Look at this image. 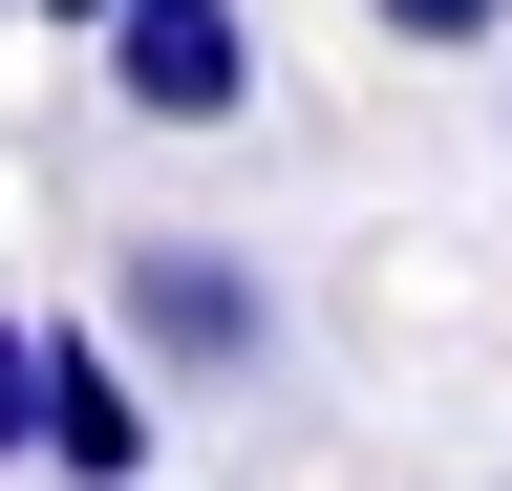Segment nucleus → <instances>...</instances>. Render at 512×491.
<instances>
[{"label":"nucleus","instance_id":"20e7f679","mask_svg":"<svg viewBox=\"0 0 512 491\" xmlns=\"http://www.w3.org/2000/svg\"><path fill=\"white\" fill-rule=\"evenodd\" d=\"M384 43H512V0H363Z\"/></svg>","mask_w":512,"mask_h":491},{"label":"nucleus","instance_id":"423d86ee","mask_svg":"<svg viewBox=\"0 0 512 491\" xmlns=\"http://www.w3.org/2000/svg\"><path fill=\"white\" fill-rule=\"evenodd\" d=\"M22 22H64V43H107V22H128V0H22Z\"/></svg>","mask_w":512,"mask_h":491},{"label":"nucleus","instance_id":"f257e3e1","mask_svg":"<svg viewBox=\"0 0 512 491\" xmlns=\"http://www.w3.org/2000/svg\"><path fill=\"white\" fill-rule=\"evenodd\" d=\"M107 321L150 342V385H256V363H278V299H256V257H214V235H128Z\"/></svg>","mask_w":512,"mask_h":491},{"label":"nucleus","instance_id":"39448f33","mask_svg":"<svg viewBox=\"0 0 512 491\" xmlns=\"http://www.w3.org/2000/svg\"><path fill=\"white\" fill-rule=\"evenodd\" d=\"M0 449H43V321H0Z\"/></svg>","mask_w":512,"mask_h":491},{"label":"nucleus","instance_id":"7ed1b4c3","mask_svg":"<svg viewBox=\"0 0 512 491\" xmlns=\"http://www.w3.org/2000/svg\"><path fill=\"white\" fill-rule=\"evenodd\" d=\"M43 470L64 491H150V342L128 321H43Z\"/></svg>","mask_w":512,"mask_h":491},{"label":"nucleus","instance_id":"f03ea898","mask_svg":"<svg viewBox=\"0 0 512 491\" xmlns=\"http://www.w3.org/2000/svg\"><path fill=\"white\" fill-rule=\"evenodd\" d=\"M107 107L128 129H235L256 107V0H128L107 22Z\"/></svg>","mask_w":512,"mask_h":491}]
</instances>
